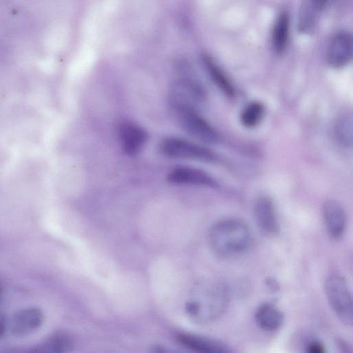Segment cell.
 Listing matches in <instances>:
<instances>
[{"instance_id": "obj_21", "label": "cell", "mask_w": 353, "mask_h": 353, "mask_svg": "<svg viewBox=\"0 0 353 353\" xmlns=\"http://www.w3.org/2000/svg\"><path fill=\"white\" fill-rule=\"evenodd\" d=\"M306 352L310 353H323L325 352V347L317 340H310L307 342Z\"/></svg>"}, {"instance_id": "obj_15", "label": "cell", "mask_w": 353, "mask_h": 353, "mask_svg": "<svg viewBox=\"0 0 353 353\" xmlns=\"http://www.w3.org/2000/svg\"><path fill=\"white\" fill-rule=\"evenodd\" d=\"M322 9L318 0H302L298 20L300 32L308 34L314 30Z\"/></svg>"}, {"instance_id": "obj_9", "label": "cell", "mask_w": 353, "mask_h": 353, "mask_svg": "<svg viewBox=\"0 0 353 353\" xmlns=\"http://www.w3.org/2000/svg\"><path fill=\"white\" fill-rule=\"evenodd\" d=\"M352 37L347 31L337 32L330 40L327 50V61L334 68H341L352 58Z\"/></svg>"}, {"instance_id": "obj_16", "label": "cell", "mask_w": 353, "mask_h": 353, "mask_svg": "<svg viewBox=\"0 0 353 353\" xmlns=\"http://www.w3.org/2000/svg\"><path fill=\"white\" fill-rule=\"evenodd\" d=\"M353 117L351 113L339 116L332 127V135L334 141L340 146L350 148L353 140Z\"/></svg>"}, {"instance_id": "obj_4", "label": "cell", "mask_w": 353, "mask_h": 353, "mask_svg": "<svg viewBox=\"0 0 353 353\" xmlns=\"http://www.w3.org/2000/svg\"><path fill=\"white\" fill-rule=\"evenodd\" d=\"M325 292L330 308L345 325L353 322L352 300L345 279L337 274L330 276L325 283Z\"/></svg>"}, {"instance_id": "obj_2", "label": "cell", "mask_w": 353, "mask_h": 353, "mask_svg": "<svg viewBox=\"0 0 353 353\" xmlns=\"http://www.w3.org/2000/svg\"><path fill=\"white\" fill-rule=\"evenodd\" d=\"M252 242L250 228L242 220L229 218L214 223L208 233L212 252L221 257H230L245 252Z\"/></svg>"}, {"instance_id": "obj_25", "label": "cell", "mask_w": 353, "mask_h": 353, "mask_svg": "<svg viewBox=\"0 0 353 353\" xmlns=\"http://www.w3.org/2000/svg\"><path fill=\"white\" fill-rule=\"evenodd\" d=\"M323 8L325 6L328 0H318Z\"/></svg>"}, {"instance_id": "obj_3", "label": "cell", "mask_w": 353, "mask_h": 353, "mask_svg": "<svg viewBox=\"0 0 353 353\" xmlns=\"http://www.w3.org/2000/svg\"><path fill=\"white\" fill-rule=\"evenodd\" d=\"M181 127L195 139L208 144L219 141L217 130L195 109L188 104L170 105Z\"/></svg>"}, {"instance_id": "obj_17", "label": "cell", "mask_w": 353, "mask_h": 353, "mask_svg": "<svg viewBox=\"0 0 353 353\" xmlns=\"http://www.w3.org/2000/svg\"><path fill=\"white\" fill-rule=\"evenodd\" d=\"M205 68L216 86L228 97L235 95L234 86L221 68L210 57L203 59Z\"/></svg>"}, {"instance_id": "obj_18", "label": "cell", "mask_w": 353, "mask_h": 353, "mask_svg": "<svg viewBox=\"0 0 353 353\" xmlns=\"http://www.w3.org/2000/svg\"><path fill=\"white\" fill-rule=\"evenodd\" d=\"M290 34V17L288 12H281L274 24L272 32V44L274 52L283 53L288 46Z\"/></svg>"}, {"instance_id": "obj_24", "label": "cell", "mask_w": 353, "mask_h": 353, "mask_svg": "<svg viewBox=\"0 0 353 353\" xmlns=\"http://www.w3.org/2000/svg\"><path fill=\"white\" fill-rule=\"evenodd\" d=\"M6 330V319L5 316L0 314V339L4 335Z\"/></svg>"}, {"instance_id": "obj_20", "label": "cell", "mask_w": 353, "mask_h": 353, "mask_svg": "<svg viewBox=\"0 0 353 353\" xmlns=\"http://www.w3.org/2000/svg\"><path fill=\"white\" fill-rule=\"evenodd\" d=\"M265 106L260 101H252L247 104L240 114L241 124L248 128L256 126L265 114Z\"/></svg>"}, {"instance_id": "obj_5", "label": "cell", "mask_w": 353, "mask_h": 353, "mask_svg": "<svg viewBox=\"0 0 353 353\" xmlns=\"http://www.w3.org/2000/svg\"><path fill=\"white\" fill-rule=\"evenodd\" d=\"M159 151L171 159H191L208 163L219 161L218 156L211 150L197 143L177 137H167L159 144Z\"/></svg>"}, {"instance_id": "obj_1", "label": "cell", "mask_w": 353, "mask_h": 353, "mask_svg": "<svg viewBox=\"0 0 353 353\" xmlns=\"http://www.w3.org/2000/svg\"><path fill=\"white\" fill-rule=\"evenodd\" d=\"M230 301L226 284L216 279H205L196 283L185 304L190 321L198 325L210 324L225 312Z\"/></svg>"}, {"instance_id": "obj_23", "label": "cell", "mask_w": 353, "mask_h": 353, "mask_svg": "<svg viewBox=\"0 0 353 353\" xmlns=\"http://www.w3.org/2000/svg\"><path fill=\"white\" fill-rule=\"evenodd\" d=\"M336 343L342 352H352L351 346L346 341H345L342 339H339V340H337Z\"/></svg>"}, {"instance_id": "obj_12", "label": "cell", "mask_w": 353, "mask_h": 353, "mask_svg": "<svg viewBox=\"0 0 353 353\" xmlns=\"http://www.w3.org/2000/svg\"><path fill=\"white\" fill-rule=\"evenodd\" d=\"M322 214L330 237L335 241L341 239L346 228V214L341 204L334 199L326 200Z\"/></svg>"}, {"instance_id": "obj_13", "label": "cell", "mask_w": 353, "mask_h": 353, "mask_svg": "<svg viewBox=\"0 0 353 353\" xmlns=\"http://www.w3.org/2000/svg\"><path fill=\"white\" fill-rule=\"evenodd\" d=\"M177 341L184 347L201 353H227L231 350L225 343L210 338L188 333H178Z\"/></svg>"}, {"instance_id": "obj_11", "label": "cell", "mask_w": 353, "mask_h": 353, "mask_svg": "<svg viewBox=\"0 0 353 353\" xmlns=\"http://www.w3.org/2000/svg\"><path fill=\"white\" fill-rule=\"evenodd\" d=\"M168 181L176 185H189L214 188L216 180L205 171L190 166H179L172 169L168 174Z\"/></svg>"}, {"instance_id": "obj_26", "label": "cell", "mask_w": 353, "mask_h": 353, "mask_svg": "<svg viewBox=\"0 0 353 353\" xmlns=\"http://www.w3.org/2000/svg\"><path fill=\"white\" fill-rule=\"evenodd\" d=\"M1 296H2V290H1V288H0V300H1Z\"/></svg>"}, {"instance_id": "obj_8", "label": "cell", "mask_w": 353, "mask_h": 353, "mask_svg": "<svg viewBox=\"0 0 353 353\" xmlns=\"http://www.w3.org/2000/svg\"><path fill=\"white\" fill-rule=\"evenodd\" d=\"M118 137L123 152L128 156H134L144 147L148 136L141 126L125 120L118 126Z\"/></svg>"}, {"instance_id": "obj_7", "label": "cell", "mask_w": 353, "mask_h": 353, "mask_svg": "<svg viewBox=\"0 0 353 353\" xmlns=\"http://www.w3.org/2000/svg\"><path fill=\"white\" fill-rule=\"evenodd\" d=\"M254 218L259 230L266 236H276L280 231L275 207L272 199L259 196L254 204Z\"/></svg>"}, {"instance_id": "obj_6", "label": "cell", "mask_w": 353, "mask_h": 353, "mask_svg": "<svg viewBox=\"0 0 353 353\" xmlns=\"http://www.w3.org/2000/svg\"><path fill=\"white\" fill-rule=\"evenodd\" d=\"M206 97V90L198 80L183 77L172 85L169 93V101L170 105L188 104L194 106L196 103L203 102Z\"/></svg>"}, {"instance_id": "obj_10", "label": "cell", "mask_w": 353, "mask_h": 353, "mask_svg": "<svg viewBox=\"0 0 353 353\" xmlns=\"http://www.w3.org/2000/svg\"><path fill=\"white\" fill-rule=\"evenodd\" d=\"M43 313L39 308H23L12 317L10 330L15 336H26L36 332L43 324Z\"/></svg>"}, {"instance_id": "obj_14", "label": "cell", "mask_w": 353, "mask_h": 353, "mask_svg": "<svg viewBox=\"0 0 353 353\" xmlns=\"http://www.w3.org/2000/svg\"><path fill=\"white\" fill-rule=\"evenodd\" d=\"M256 325L265 331H274L279 329L284 321V314L281 310L271 303L260 305L254 314Z\"/></svg>"}, {"instance_id": "obj_22", "label": "cell", "mask_w": 353, "mask_h": 353, "mask_svg": "<svg viewBox=\"0 0 353 353\" xmlns=\"http://www.w3.org/2000/svg\"><path fill=\"white\" fill-rule=\"evenodd\" d=\"M265 283L268 290L272 292H276L279 289V285L274 278L268 277Z\"/></svg>"}, {"instance_id": "obj_19", "label": "cell", "mask_w": 353, "mask_h": 353, "mask_svg": "<svg viewBox=\"0 0 353 353\" xmlns=\"http://www.w3.org/2000/svg\"><path fill=\"white\" fill-rule=\"evenodd\" d=\"M74 341L65 333L55 334L37 346L33 351L41 353H63L72 350Z\"/></svg>"}]
</instances>
